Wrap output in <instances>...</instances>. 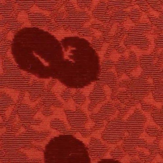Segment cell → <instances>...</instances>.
Listing matches in <instances>:
<instances>
[{
    "mask_svg": "<svg viewBox=\"0 0 163 163\" xmlns=\"http://www.w3.org/2000/svg\"><path fill=\"white\" fill-rule=\"evenodd\" d=\"M14 106H10V107H9L7 109V111H6L5 116L7 118H9L10 117L11 114V113L12 112L13 109H14Z\"/></svg>",
    "mask_w": 163,
    "mask_h": 163,
    "instance_id": "6da1fadb",
    "label": "cell"
},
{
    "mask_svg": "<svg viewBox=\"0 0 163 163\" xmlns=\"http://www.w3.org/2000/svg\"><path fill=\"white\" fill-rule=\"evenodd\" d=\"M14 35L12 33V32L9 31L7 35V39L8 40H12V38H14Z\"/></svg>",
    "mask_w": 163,
    "mask_h": 163,
    "instance_id": "7a4b0ae2",
    "label": "cell"
},
{
    "mask_svg": "<svg viewBox=\"0 0 163 163\" xmlns=\"http://www.w3.org/2000/svg\"><path fill=\"white\" fill-rule=\"evenodd\" d=\"M19 117H18V116H17V115H16V116L15 117V123L16 124V123H18V122H19Z\"/></svg>",
    "mask_w": 163,
    "mask_h": 163,
    "instance_id": "3957f363",
    "label": "cell"
},
{
    "mask_svg": "<svg viewBox=\"0 0 163 163\" xmlns=\"http://www.w3.org/2000/svg\"><path fill=\"white\" fill-rule=\"evenodd\" d=\"M6 27H5H5H0V32H2L4 31L5 29H6Z\"/></svg>",
    "mask_w": 163,
    "mask_h": 163,
    "instance_id": "277c9868",
    "label": "cell"
},
{
    "mask_svg": "<svg viewBox=\"0 0 163 163\" xmlns=\"http://www.w3.org/2000/svg\"><path fill=\"white\" fill-rule=\"evenodd\" d=\"M2 121V119L1 117L0 116V121Z\"/></svg>",
    "mask_w": 163,
    "mask_h": 163,
    "instance_id": "5b68a950",
    "label": "cell"
},
{
    "mask_svg": "<svg viewBox=\"0 0 163 163\" xmlns=\"http://www.w3.org/2000/svg\"><path fill=\"white\" fill-rule=\"evenodd\" d=\"M2 16H1V15H0V18H2Z\"/></svg>",
    "mask_w": 163,
    "mask_h": 163,
    "instance_id": "8992f818",
    "label": "cell"
}]
</instances>
